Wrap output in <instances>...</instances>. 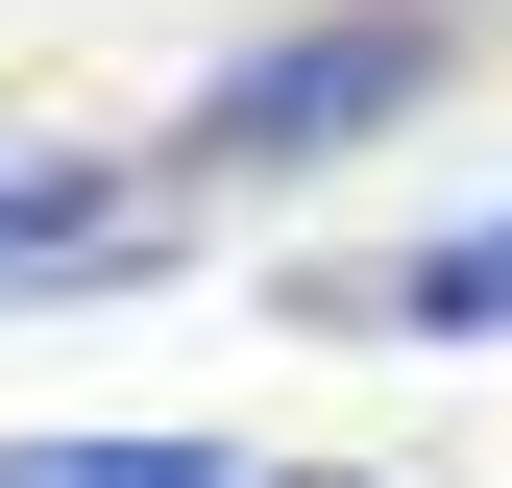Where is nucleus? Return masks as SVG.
I'll list each match as a JSON object with an SVG mask.
<instances>
[{
  "mask_svg": "<svg viewBox=\"0 0 512 488\" xmlns=\"http://www.w3.org/2000/svg\"><path fill=\"white\" fill-rule=\"evenodd\" d=\"M439 98V0H366V25H293L196 98V171H293V147H366V122Z\"/></svg>",
  "mask_w": 512,
  "mask_h": 488,
  "instance_id": "f257e3e1",
  "label": "nucleus"
},
{
  "mask_svg": "<svg viewBox=\"0 0 512 488\" xmlns=\"http://www.w3.org/2000/svg\"><path fill=\"white\" fill-rule=\"evenodd\" d=\"M122 269H171L147 171H0V293H122Z\"/></svg>",
  "mask_w": 512,
  "mask_h": 488,
  "instance_id": "f03ea898",
  "label": "nucleus"
},
{
  "mask_svg": "<svg viewBox=\"0 0 512 488\" xmlns=\"http://www.w3.org/2000/svg\"><path fill=\"white\" fill-rule=\"evenodd\" d=\"M342 318H391V342H512V220H464V244H415V269H366Z\"/></svg>",
  "mask_w": 512,
  "mask_h": 488,
  "instance_id": "7ed1b4c3",
  "label": "nucleus"
},
{
  "mask_svg": "<svg viewBox=\"0 0 512 488\" xmlns=\"http://www.w3.org/2000/svg\"><path fill=\"white\" fill-rule=\"evenodd\" d=\"M0 488H244V464H196V440H0Z\"/></svg>",
  "mask_w": 512,
  "mask_h": 488,
  "instance_id": "20e7f679",
  "label": "nucleus"
},
{
  "mask_svg": "<svg viewBox=\"0 0 512 488\" xmlns=\"http://www.w3.org/2000/svg\"><path fill=\"white\" fill-rule=\"evenodd\" d=\"M244 488H391V464H244Z\"/></svg>",
  "mask_w": 512,
  "mask_h": 488,
  "instance_id": "39448f33",
  "label": "nucleus"
}]
</instances>
